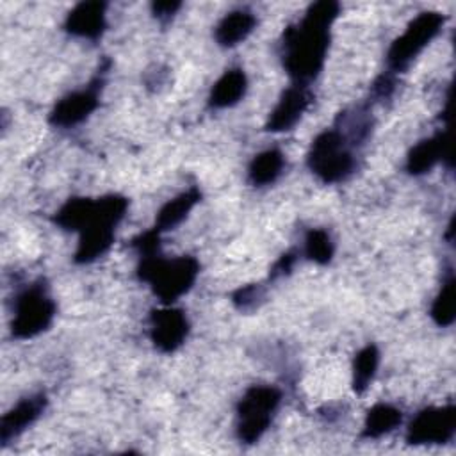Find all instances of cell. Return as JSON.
I'll return each instance as SVG.
<instances>
[{"label": "cell", "mask_w": 456, "mask_h": 456, "mask_svg": "<svg viewBox=\"0 0 456 456\" xmlns=\"http://www.w3.org/2000/svg\"><path fill=\"white\" fill-rule=\"evenodd\" d=\"M338 12L340 5L337 2H315L299 21L283 30L280 57L292 82L308 86L321 73L330 50L331 25Z\"/></svg>", "instance_id": "cell-1"}, {"label": "cell", "mask_w": 456, "mask_h": 456, "mask_svg": "<svg viewBox=\"0 0 456 456\" xmlns=\"http://www.w3.org/2000/svg\"><path fill=\"white\" fill-rule=\"evenodd\" d=\"M135 273L141 281L150 285L162 305H173L192 289L200 274V262L189 255L164 258L160 253H155L139 256Z\"/></svg>", "instance_id": "cell-2"}, {"label": "cell", "mask_w": 456, "mask_h": 456, "mask_svg": "<svg viewBox=\"0 0 456 456\" xmlns=\"http://www.w3.org/2000/svg\"><path fill=\"white\" fill-rule=\"evenodd\" d=\"M354 146L337 128H326L317 134L306 153L308 169L322 183H338L349 178L356 169Z\"/></svg>", "instance_id": "cell-3"}, {"label": "cell", "mask_w": 456, "mask_h": 456, "mask_svg": "<svg viewBox=\"0 0 456 456\" xmlns=\"http://www.w3.org/2000/svg\"><path fill=\"white\" fill-rule=\"evenodd\" d=\"M281 403L280 388L273 385L249 387L237 404L235 435L242 444H255L269 429Z\"/></svg>", "instance_id": "cell-4"}, {"label": "cell", "mask_w": 456, "mask_h": 456, "mask_svg": "<svg viewBox=\"0 0 456 456\" xmlns=\"http://www.w3.org/2000/svg\"><path fill=\"white\" fill-rule=\"evenodd\" d=\"M57 305L43 280L23 289L14 299L11 333L14 338H34L46 331L55 317Z\"/></svg>", "instance_id": "cell-5"}, {"label": "cell", "mask_w": 456, "mask_h": 456, "mask_svg": "<svg viewBox=\"0 0 456 456\" xmlns=\"http://www.w3.org/2000/svg\"><path fill=\"white\" fill-rule=\"evenodd\" d=\"M445 16L438 11L417 14L406 28L390 43L387 50V68L390 73H403L413 59L440 34Z\"/></svg>", "instance_id": "cell-6"}, {"label": "cell", "mask_w": 456, "mask_h": 456, "mask_svg": "<svg viewBox=\"0 0 456 456\" xmlns=\"http://www.w3.org/2000/svg\"><path fill=\"white\" fill-rule=\"evenodd\" d=\"M109 71V61L105 66H100L98 73L91 78V82L77 91L62 96L53 109L50 110L48 121L59 128H71L82 121H86L100 105L102 89L105 86V75Z\"/></svg>", "instance_id": "cell-7"}, {"label": "cell", "mask_w": 456, "mask_h": 456, "mask_svg": "<svg viewBox=\"0 0 456 456\" xmlns=\"http://www.w3.org/2000/svg\"><path fill=\"white\" fill-rule=\"evenodd\" d=\"M456 408L452 403L428 406L413 415L406 428V442L411 445H438L454 436Z\"/></svg>", "instance_id": "cell-8"}, {"label": "cell", "mask_w": 456, "mask_h": 456, "mask_svg": "<svg viewBox=\"0 0 456 456\" xmlns=\"http://www.w3.org/2000/svg\"><path fill=\"white\" fill-rule=\"evenodd\" d=\"M191 324L183 310L162 305L150 314V338L160 353H175L187 340Z\"/></svg>", "instance_id": "cell-9"}, {"label": "cell", "mask_w": 456, "mask_h": 456, "mask_svg": "<svg viewBox=\"0 0 456 456\" xmlns=\"http://www.w3.org/2000/svg\"><path fill=\"white\" fill-rule=\"evenodd\" d=\"M312 103V93L306 84L289 86L278 98L276 105L269 112L265 121L267 132H287L290 130Z\"/></svg>", "instance_id": "cell-10"}, {"label": "cell", "mask_w": 456, "mask_h": 456, "mask_svg": "<svg viewBox=\"0 0 456 456\" xmlns=\"http://www.w3.org/2000/svg\"><path fill=\"white\" fill-rule=\"evenodd\" d=\"M447 160V164H452V153L449 144V128L438 130L431 137H426L419 141L406 155V171L413 176L424 175L431 171L438 162Z\"/></svg>", "instance_id": "cell-11"}, {"label": "cell", "mask_w": 456, "mask_h": 456, "mask_svg": "<svg viewBox=\"0 0 456 456\" xmlns=\"http://www.w3.org/2000/svg\"><path fill=\"white\" fill-rule=\"evenodd\" d=\"M48 404L46 394L37 392L20 399L0 420V440L7 445L11 440L20 436L27 428H30L45 411Z\"/></svg>", "instance_id": "cell-12"}, {"label": "cell", "mask_w": 456, "mask_h": 456, "mask_svg": "<svg viewBox=\"0 0 456 456\" xmlns=\"http://www.w3.org/2000/svg\"><path fill=\"white\" fill-rule=\"evenodd\" d=\"M107 5L103 2H80L64 20V30L75 37L98 39L107 27Z\"/></svg>", "instance_id": "cell-13"}, {"label": "cell", "mask_w": 456, "mask_h": 456, "mask_svg": "<svg viewBox=\"0 0 456 456\" xmlns=\"http://www.w3.org/2000/svg\"><path fill=\"white\" fill-rule=\"evenodd\" d=\"M116 226L118 224H114V223L100 221L96 224L84 228L78 233V242H77L73 260L77 264H91V262L98 260L100 256H103L114 242Z\"/></svg>", "instance_id": "cell-14"}, {"label": "cell", "mask_w": 456, "mask_h": 456, "mask_svg": "<svg viewBox=\"0 0 456 456\" xmlns=\"http://www.w3.org/2000/svg\"><path fill=\"white\" fill-rule=\"evenodd\" d=\"M256 27V16L248 9L226 12L214 28V39L223 48H233L248 39Z\"/></svg>", "instance_id": "cell-15"}, {"label": "cell", "mask_w": 456, "mask_h": 456, "mask_svg": "<svg viewBox=\"0 0 456 456\" xmlns=\"http://www.w3.org/2000/svg\"><path fill=\"white\" fill-rule=\"evenodd\" d=\"M248 91V77L242 68L226 69L212 86L208 94V107L228 109L239 103Z\"/></svg>", "instance_id": "cell-16"}, {"label": "cell", "mask_w": 456, "mask_h": 456, "mask_svg": "<svg viewBox=\"0 0 456 456\" xmlns=\"http://www.w3.org/2000/svg\"><path fill=\"white\" fill-rule=\"evenodd\" d=\"M200 200H201V192L198 187H189L187 191L176 194L173 200L166 201L160 207V210L157 212L153 228L160 233L173 230L189 216V212L200 203Z\"/></svg>", "instance_id": "cell-17"}, {"label": "cell", "mask_w": 456, "mask_h": 456, "mask_svg": "<svg viewBox=\"0 0 456 456\" xmlns=\"http://www.w3.org/2000/svg\"><path fill=\"white\" fill-rule=\"evenodd\" d=\"M285 169V155L278 148H267L256 153L248 166V182L253 187L274 183Z\"/></svg>", "instance_id": "cell-18"}, {"label": "cell", "mask_w": 456, "mask_h": 456, "mask_svg": "<svg viewBox=\"0 0 456 456\" xmlns=\"http://www.w3.org/2000/svg\"><path fill=\"white\" fill-rule=\"evenodd\" d=\"M403 422V411L388 403H378L374 404L363 420L362 428V436L374 440L388 435L395 428H399Z\"/></svg>", "instance_id": "cell-19"}, {"label": "cell", "mask_w": 456, "mask_h": 456, "mask_svg": "<svg viewBox=\"0 0 456 456\" xmlns=\"http://www.w3.org/2000/svg\"><path fill=\"white\" fill-rule=\"evenodd\" d=\"M378 365H379V349L374 344H367L356 353L353 360V378H351V385L356 394H363L370 387L376 376Z\"/></svg>", "instance_id": "cell-20"}, {"label": "cell", "mask_w": 456, "mask_h": 456, "mask_svg": "<svg viewBox=\"0 0 456 456\" xmlns=\"http://www.w3.org/2000/svg\"><path fill=\"white\" fill-rule=\"evenodd\" d=\"M456 306H454V273L452 269H449L447 276L442 280L440 290L436 292L431 308H429V315L433 319V322L436 326L447 328L454 322V314Z\"/></svg>", "instance_id": "cell-21"}, {"label": "cell", "mask_w": 456, "mask_h": 456, "mask_svg": "<svg viewBox=\"0 0 456 456\" xmlns=\"http://www.w3.org/2000/svg\"><path fill=\"white\" fill-rule=\"evenodd\" d=\"M303 253L308 260L319 264V265H326L335 253V242L331 239V235L324 230V228H312L306 235H305V242H303Z\"/></svg>", "instance_id": "cell-22"}, {"label": "cell", "mask_w": 456, "mask_h": 456, "mask_svg": "<svg viewBox=\"0 0 456 456\" xmlns=\"http://www.w3.org/2000/svg\"><path fill=\"white\" fill-rule=\"evenodd\" d=\"M394 89H395V78H394V73H390V71L379 75L370 87V91L376 98H388L394 93Z\"/></svg>", "instance_id": "cell-23"}, {"label": "cell", "mask_w": 456, "mask_h": 456, "mask_svg": "<svg viewBox=\"0 0 456 456\" xmlns=\"http://www.w3.org/2000/svg\"><path fill=\"white\" fill-rule=\"evenodd\" d=\"M180 7H182L180 2H159V4H153V5H151V12H153V16H155L157 20L167 21V20H171V18L176 14V11H178Z\"/></svg>", "instance_id": "cell-24"}, {"label": "cell", "mask_w": 456, "mask_h": 456, "mask_svg": "<svg viewBox=\"0 0 456 456\" xmlns=\"http://www.w3.org/2000/svg\"><path fill=\"white\" fill-rule=\"evenodd\" d=\"M294 262H296V253L294 251H287L283 253L276 264L273 265L271 269V278H278V276H283L285 273H289L292 267H294Z\"/></svg>", "instance_id": "cell-25"}]
</instances>
